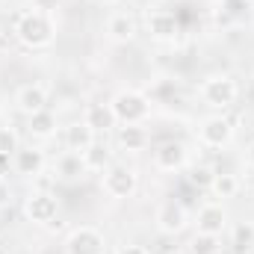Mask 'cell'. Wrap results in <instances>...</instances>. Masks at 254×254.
<instances>
[{
  "instance_id": "28",
  "label": "cell",
  "mask_w": 254,
  "mask_h": 254,
  "mask_svg": "<svg viewBox=\"0 0 254 254\" xmlns=\"http://www.w3.org/2000/svg\"><path fill=\"white\" fill-rule=\"evenodd\" d=\"M116 254H151L145 246H125V249H119Z\"/></svg>"
},
{
  "instance_id": "13",
  "label": "cell",
  "mask_w": 254,
  "mask_h": 254,
  "mask_svg": "<svg viewBox=\"0 0 254 254\" xmlns=\"http://www.w3.org/2000/svg\"><path fill=\"white\" fill-rule=\"evenodd\" d=\"M104 33H107V39H110L113 45H130V42L136 39L139 27H136V18H133L130 12H113V15L107 18Z\"/></svg>"
},
{
  "instance_id": "5",
  "label": "cell",
  "mask_w": 254,
  "mask_h": 254,
  "mask_svg": "<svg viewBox=\"0 0 254 254\" xmlns=\"http://www.w3.org/2000/svg\"><path fill=\"white\" fill-rule=\"evenodd\" d=\"M198 142L210 151H222L234 142V125L231 119H225L222 113H213L207 119L198 122Z\"/></svg>"
},
{
  "instance_id": "15",
  "label": "cell",
  "mask_w": 254,
  "mask_h": 254,
  "mask_svg": "<svg viewBox=\"0 0 254 254\" xmlns=\"http://www.w3.org/2000/svg\"><path fill=\"white\" fill-rule=\"evenodd\" d=\"M12 166H15V175H24V178H36L45 172L48 166V157L42 148H21L15 157H12Z\"/></svg>"
},
{
  "instance_id": "1",
  "label": "cell",
  "mask_w": 254,
  "mask_h": 254,
  "mask_svg": "<svg viewBox=\"0 0 254 254\" xmlns=\"http://www.w3.org/2000/svg\"><path fill=\"white\" fill-rule=\"evenodd\" d=\"M15 39L30 51H45L57 42V18L48 9H27L15 18Z\"/></svg>"
},
{
  "instance_id": "19",
  "label": "cell",
  "mask_w": 254,
  "mask_h": 254,
  "mask_svg": "<svg viewBox=\"0 0 254 254\" xmlns=\"http://www.w3.org/2000/svg\"><path fill=\"white\" fill-rule=\"evenodd\" d=\"M80 157H83L86 169H89V172H98V175H104V172L113 166V151L104 145V139H95V142L80 154Z\"/></svg>"
},
{
  "instance_id": "24",
  "label": "cell",
  "mask_w": 254,
  "mask_h": 254,
  "mask_svg": "<svg viewBox=\"0 0 254 254\" xmlns=\"http://www.w3.org/2000/svg\"><path fill=\"white\" fill-rule=\"evenodd\" d=\"M213 178H216V172L210 166H190V175H187V181L192 187H198V190H210Z\"/></svg>"
},
{
  "instance_id": "18",
  "label": "cell",
  "mask_w": 254,
  "mask_h": 254,
  "mask_svg": "<svg viewBox=\"0 0 254 254\" xmlns=\"http://www.w3.org/2000/svg\"><path fill=\"white\" fill-rule=\"evenodd\" d=\"M83 122L92 127L98 136H101V133H110L113 127H119L113 110H110V104H89V107L83 110Z\"/></svg>"
},
{
  "instance_id": "2",
  "label": "cell",
  "mask_w": 254,
  "mask_h": 254,
  "mask_svg": "<svg viewBox=\"0 0 254 254\" xmlns=\"http://www.w3.org/2000/svg\"><path fill=\"white\" fill-rule=\"evenodd\" d=\"M110 110L119 125H145L154 113L151 98L139 89H122L110 98Z\"/></svg>"
},
{
  "instance_id": "23",
  "label": "cell",
  "mask_w": 254,
  "mask_h": 254,
  "mask_svg": "<svg viewBox=\"0 0 254 254\" xmlns=\"http://www.w3.org/2000/svg\"><path fill=\"white\" fill-rule=\"evenodd\" d=\"M222 252V237H213V234H198L190 240V254H219Z\"/></svg>"
},
{
  "instance_id": "30",
  "label": "cell",
  "mask_w": 254,
  "mask_h": 254,
  "mask_svg": "<svg viewBox=\"0 0 254 254\" xmlns=\"http://www.w3.org/2000/svg\"><path fill=\"white\" fill-rule=\"evenodd\" d=\"M246 160H249V166L254 169V142L249 145V151H246Z\"/></svg>"
},
{
  "instance_id": "11",
  "label": "cell",
  "mask_w": 254,
  "mask_h": 254,
  "mask_svg": "<svg viewBox=\"0 0 254 254\" xmlns=\"http://www.w3.org/2000/svg\"><path fill=\"white\" fill-rule=\"evenodd\" d=\"M145 30H148V36L154 39V42H175L178 36H181V24H178V18L172 15V12H166V9H154V12H148V18H145Z\"/></svg>"
},
{
  "instance_id": "26",
  "label": "cell",
  "mask_w": 254,
  "mask_h": 254,
  "mask_svg": "<svg viewBox=\"0 0 254 254\" xmlns=\"http://www.w3.org/2000/svg\"><path fill=\"white\" fill-rule=\"evenodd\" d=\"M9 172H15V166H12V154H3V151H0V178L6 181Z\"/></svg>"
},
{
  "instance_id": "14",
  "label": "cell",
  "mask_w": 254,
  "mask_h": 254,
  "mask_svg": "<svg viewBox=\"0 0 254 254\" xmlns=\"http://www.w3.org/2000/svg\"><path fill=\"white\" fill-rule=\"evenodd\" d=\"M95 139H98V133L86 125L83 119H80V122H71V125L63 127V145H65V151L83 154V151H86Z\"/></svg>"
},
{
  "instance_id": "27",
  "label": "cell",
  "mask_w": 254,
  "mask_h": 254,
  "mask_svg": "<svg viewBox=\"0 0 254 254\" xmlns=\"http://www.w3.org/2000/svg\"><path fill=\"white\" fill-rule=\"evenodd\" d=\"M9 201H12V187H9V181L0 178V210L9 207Z\"/></svg>"
},
{
  "instance_id": "10",
  "label": "cell",
  "mask_w": 254,
  "mask_h": 254,
  "mask_svg": "<svg viewBox=\"0 0 254 254\" xmlns=\"http://www.w3.org/2000/svg\"><path fill=\"white\" fill-rule=\"evenodd\" d=\"M228 228H231V216H228L225 204H219V201H210V204H204V207L195 213V231H198V234L222 237Z\"/></svg>"
},
{
  "instance_id": "16",
  "label": "cell",
  "mask_w": 254,
  "mask_h": 254,
  "mask_svg": "<svg viewBox=\"0 0 254 254\" xmlns=\"http://www.w3.org/2000/svg\"><path fill=\"white\" fill-rule=\"evenodd\" d=\"M54 175H57L60 181H65V184H74V181H83V178L89 175V169H86V163H83L80 154L63 151V154L57 157V163H54Z\"/></svg>"
},
{
  "instance_id": "29",
  "label": "cell",
  "mask_w": 254,
  "mask_h": 254,
  "mask_svg": "<svg viewBox=\"0 0 254 254\" xmlns=\"http://www.w3.org/2000/svg\"><path fill=\"white\" fill-rule=\"evenodd\" d=\"M33 3H36L39 9H48V12H51V9H54V6H57L60 0H33Z\"/></svg>"
},
{
  "instance_id": "3",
  "label": "cell",
  "mask_w": 254,
  "mask_h": 254,
  "mask_svg": "<svg viewBox=\"0 0 254 254\" xmlns=\"http://www.w3.org/2000/svg\"><path fill=\"white\" fill-rule=\"evenodd\" d=\"M240 98V86L231 74H210L204 83H201V101L216 110V113H225L237 104Z\"/></svg>"
},
{
  "instance_id": "9",
  "label": "cell",
  "mask_w": 254,
  "mask_h": 254,
  "mask_svg": "<svg viewBox=\"0 0 254 254\" xmlns=\"http://www.w3.org/2000/svg\"><path fill=\"white\" fill-rule=\"evenodd\" d=\"M187 166H190V151H187L184 142L169 139V142L157 145V151H154V169L157 172L175 175V172H184Z\"/></svg>"
},
{
  "instance_id": "20",
  "label": "cell",
  "mask_w": 254,
  "mask_h": 254,
  "mask_svg": "<svg viewBox=\"0 0 254 254\" xmlns=\"http://www.w3.org/2000/svg\"><path fill=\"white\" fill-rule=\"evenodd\" d=\"M27 130H30V136H33V139L48 142V139H54V136H57L60 122H57V116H54L51 110H42V113H36V116H30V119H27Z\"/></svg>"
},
{
  "instance_id": "31",
  "label": "cell",
  "mask_w": 254,
  "mask_h": 254,
  "mask_svg": "<svg viewBox=\"0 0 254 254\" xmlns=\"http://www.w3.org/2000/svg\"><path fill=\"white\" fill-rule=\"evenodd\" d=\"M95 3H101V6H113V3H119V0H95Z\"/></svg>"
},
{
  "instance_id": "25",
  "label": "cell",
  "mask_w": 254,
  "mask_h": 254,
  "mask_svg": "<svg viewBox=\"0 0 254 254\" xmlns=\"http://www.w3.org/2000/svg\"><path fill=\"white\" fill-rule=\"evenodd\" d=\"M0 151L3 154H18L21 151V139H18V133H15V127H0Z\"/></svg>"
},
{
  "instance_id": "8",
  "label": "cell",
  "mask_w": 254,
  "mask_h": 254,
  "mask_svg": "<svg viewBox=\"0 0 254 254\" xmlns=\"http://www.w3.org/2000/svg\"><path fill=\"white\" fill-rule=\"evenodd\" d=\"M154 225H157V231H160L163 237H178V234L187 231L190 213H187V207L178 204V201H163V204L157 207V213H154Z\"/></svg>"
},
{
  "instance_id": "12",
  "label": "cell",
  "mask_w": 254,
  "mask_h": 254,
  "mask_svg": "<svg viewBox=\"0 0 254 254\" xmlns=\"http://www.w3.org/2000/svg\"><path fill=\"white\" fill-rule=\"evenodd\" d=\"M15 107L18 113H24L27 119L48 110V89L42 83H24L18 92H15Z\"/></svg>"
},
{
  "instance_id": "6",
  "label": "cell",
  "mask_w": 254,
  "mask_h": 254,
  "mask_svg": "<svg viewBox=\"0 0 254 254\" xmlns=\"http://www.w3.org/2000/svg\"><path fill=\"white\" fill-rule=\"evenodd\" d=\"M24 216L30 225H39V228H48L51 222H57L60 216V198L54 192H30V198L24 201Z\"/></svg>"
},
{
  "instance_id": "22",
  "label": "cell",
  "mask_w": 254,
  "mask_h": 254,
  "mask_svg": "<svg viewBox=\"0 0 254 254\" xmlns=\"http://www.w3.org/2000/svg\"><path fill=\"white\" fill-rule=\"evenodd\" d=\"M231 246H234V252L237 254H246L254 249V222H237L234 228H231Z\"/></svg>"
},
{
  "instance_id": "17",
  "label": "cell",
  "mask_w": 254,
  "mask_h": 254,
  "mask_svg": "<svg viewBox=\"0 0 254 254\" xmlns=\"http://www.w3.org/2000/svg\"><path fill=\"white\" fill-rule=\"evenodd\" d=\"M116 142H119V148L127 151V154H139V151L148 148L151 136H148V130L142 125H122L119 133H116Z\"/></svg>"
},
{
  "instance_id": "33",
  "label": "cell",
  "mask_w": 254,
  "mask_h": 254,
  "mask_svg": "<svg viewBox=\"0 0 254 254\" xmlns=\"http://www.w3.org/2000/svg\"><path fill=\"white\" fill-rule=\"evenodd\" d=\"M246 3H254V0H246Z\"/></svg>"
},
{
  "instance_id": "4",
  "label": "cell",
  "mask_w": 254,
  "mask_h": 254,
  "mask_svg": "<svg viewBox=\"0 0 254 254\" xmlns=\"http://www.w3.org/2000/svg\"><path fill=\"white\" fill-rule=\"evenodd\" d=\"M101 190H104L107 198H113V201H127V198H133L136 190H139V175L127 163H113L101 175Z\"/></svg>"
},
{
  "instance_id": "32",
  "label": "cell",
  "mask_w": 254,
  "mask_h": 254,
  "mask_svg": "<svg viewBox=\"0 0 254 254\" xmlns=\"http://www.w3.org/2000/svg\"><path fill=\"white\" fill-rule=\"evenodd\" d=\"M169 254H187V252H169Z\"/></svg>"
},
{
  "instance_id": "21",
  "label": "cell",
  "mask_w": 254,
  "mask_h": 254,
  "mask_svg": "<svg viewBox=\"0 0 254 254\" xmlns=\"http://www.w3.org/2000/svg\"><path fill=\"white\" fill-rule=\"evenodd\" d=\"M240 178L234 175V172H216V178H213V184H210V192L216 195V198H237L240 195Z\"/></svg>"
},
{
  "instance_id": "7",
  "label": "cell",
  "mask_w": 254,
  "mask_h": 254,
  "mask_svg": "<svg viewBox=\"0 0 254 254\" xmlns=\"http://www.w3.org/2000/svg\"><path fill=\"white\" fill-rule=\"evenodd\" d=\"M63 249L65 254H107V237L92 225H80L68 231Z\"/></svg>"
}]
</instances>
